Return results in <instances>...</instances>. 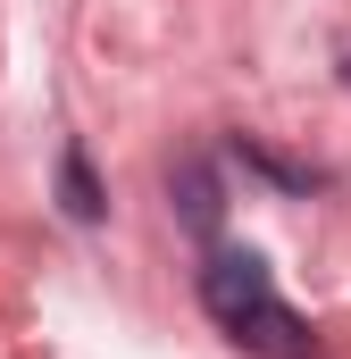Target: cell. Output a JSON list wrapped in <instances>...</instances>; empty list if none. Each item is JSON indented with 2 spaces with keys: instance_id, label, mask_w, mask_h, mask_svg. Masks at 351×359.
Wrapping results in <instances>:
<instances>
[{
  "instance_id": "1",
  "label": "cell",
  "mask_w": 351,
  "mask_h": 359,
  "mask_svg": "<svg viewBox=\"0 0 351 359\" xmlns=\"http://www.w3.org/2000/svg\"><path fill=\"white\" fill-rule=\"evenodd\" d=\"M201 301H209V318H218L234 343H251L260 359H318V334L284 309V292L267 284V268L251 251L209 259V268H201Z\"/></svg>"
},
{
  "instance_id": "2",
  "label": "cell",
  "mask_w": 351,
  "mask_h": 359,
  "mask_svg": "<svg viewBox=\"0 0 351 359\" xmlns=\"http://www.w3.org/2000/svg\"><path fill=\"white\" fill-rule=\"evenodd\" d=\"M59 192H67V217H100V192H92V176H84V159H76V151H67V168H59Z\"/></svg>"
}]
</instances>
